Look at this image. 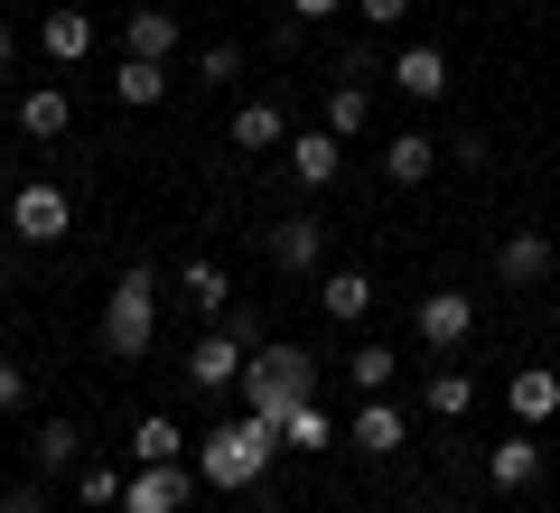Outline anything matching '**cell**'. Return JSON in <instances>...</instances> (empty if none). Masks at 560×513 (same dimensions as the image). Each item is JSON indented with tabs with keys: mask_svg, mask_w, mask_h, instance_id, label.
<instances>
[{
	"mask_svg": "<svg viewBox=\"0 0 560 513\" xmlns=\"http://www.w3.org/2000/svg\"><path fill=\"white\" fill-rule=\"evenodd\" d=\"M533 476H541V439L533 430H504L495 448H486V486H495V494H523Z\"/></svg>",
	"mask_w": 560,
	"mask_h": 513,
	"instance_id": "7c38bea8",
	"label": "cell"
},
{
	"mask_svg": "<svg viewBox=\"0 0 560 513\" xmlns=\"http://www.w3.org/2000/svg\"><path fill=\"white\" fill-rule=\"evenodd\" d=\"M234 75H243V47H224V38H215V47L197 57V84H234Z\"/></svg>",
	"mask_w": 560,
	"mask_h": 513,
	"instance_id": "4dcf8cb0",
	"label": "cell"
},
{
	"mask_svg": "<svg viewBox=\"0 0 560 513\" xmlns=\"http://www.w3.org/2000/svg\"><path fill=\"white\" fill-rule=\"evenodd\" d=\"M280 448H308V457H318V448H337V420H327L318 401H300V411L280 420Z\"/></svg>",
	"mask_w": 560,
	"mask_h": 513,
	"instance_id": "4316f807",
	"label": "cell"
},
{
	"mask_svg": "<svg viewBox=\"0 0 560 513\" xmlns=\"http://www.w3.org/2000/svg\"><path fill=\"white\" fill-rule=\"evenodd\" d=\"M551 234H541V224H514V234L495 243V280L504 290H541V280H551Z\"/></svg>",
	"mask_w": 560,
	"mask_h": 513,
	"instance_id": "9c48e42d",
	"label": "cell"
},
{
	"mask_svg": "<svg viewBox=\"0 0 560 513\" xmlns=\"http://www.w3.org/2000/svg\"><path fill=\"white\" fill-rule=\"evenodd\" d=\"M121 57H178V10H150V0H140L131 20H121Z\"/></svg>",
	"mask_w": 560,
	"mask_h": 513,
	"instance_id": "5bb4252c",
	"label": "cell"
},
{
	"mask_svg": "<svg viewBox=\"0 0 560 513\" xmlns=\"http://www.w3.org/2000/svg\"><path fill=\"white\" fill-rule=\"evenodd\" d=\"M504 401H514V430H551V420H560V374L523 364V374L504 383Z\"/></svg>",
	"mask_w": 560,
	"mask_h": 513,
	"instance_id": "4fadbf2b",
	"label": "cell"
},
{
	"mask_svg": "<svg viewBox=\"0 0 560 513\" xmlns=\"http://www.w3.org/2000/svg\"><path fill=\"white\" fill-rule=\"evenodd\" d=\"M0 513H47V486H10V494H0Z\"/></svg>",
	"mask_w": 560,
	"mask_h": 513,
	"instance_id": "836d02e7",
	"label": "cell"
},
{
	"mask_svg": "<svg viewBox=\"0 0 560 513\" xmlns=\"http://www.w3.org/2000/svg\"><path fill=\"white\" fill-rule=\"evenodd\" d=\"M0 103H10V28H0Z\"/></svg>",
	"mask_w": 560,
	"mask_h": 513,
	"instance_id": "e575fe53",
	"label": "cell"
},
{
	"mask_svg": "<svg viewBox=\"0 0 560 513\" xmlns=\"http://www.w3.org/2000/svg\"><path fill=\"white\" fill-rule=\"evenodd\" d=\"M20 401H28V374H20V355H0V420L20 411Z\"/></svg>",
	"mask_w": 560,
	"mask_h": 513,
	"instance_id": "1f68e13d",
	"label": "cell"
},
{
	"mask_svg": "<svg viewBox=\"0 0 560 513\" xmlns=\"http://www.w3.org/2000/svg\"><path fill=\"white\" fill-rule=\"evenodd\" d=\"M234 150H290V121H280V103H234Z\"/></svg>",
	"mask_w": 560,
	"mask_h": 513,
	"instance_id": "7402d4cb",
	"label": "cell"
},
{
	"mask_svg": "<svg viewBox=\"0 0 560 513\" xmlns=\"http://www.w3.org/2000/svg\"><path fill=\"white\" fill-rule=\"evenodd\" d=\"M300 401H318V355L308 346H253V364H243V411L253 420H290Z\"/></svg>",
	"mask_w": 560,
	"mask_h": 513,
	"instance_id": "7a4b0ae2",
	"label": "cell"
},
{
	"mask_svg": "<svg viewBox=\"0 0 560 513\" xmlns=\"http://www.w3.org/2000/svg\"><path fill=\"white\" fill-rule=\"evenodd\" d=\"M261 253H271V271H290V280H318V261H327V224H318V215H271Z\"/></svg>",
	"mask_w": 560,
	"mask_h": 513,
	"instance_id": "8992f818",
	"label": "cell"
},
{
	"mask_svg": "<svg viewBox=\"0 0 560 513\" xmlns=\"http://www.w3.org/2000/svg\"><path fill=\"white\" fill-rule=\"evenodd\" d=\"M113 94L131 103V113H150V103H168V66L160 57H121L113 66Z\"/></svg>",
	"mask_w": 560,
	"mask_h": 513,
	"instance_id": "603a6c76",
	"label": "cell"
},
{
	"mask_svg": "<svg viewBox=\"0 0 560 513\" xmlns=\"http://www.w3.org/2000/svg\"><path fill=\"white\" fill-rule=\"evenodd\" d=\"M411 327H420L430 355H458L467 336H477V299H467V290H430V299L411 308Z\"/></svg>",
	"mask_w": 560,
	"mask_h": 513,
	"instance_id": "52a82bcc",
	"label": "cell"
},
{
	"mask_svg": "<svg viewBox=\"0 0 560 513\" xmlns=\"http://www.w3.org/2000/svg\"><path fill=\"white\" fill-rule=\"evenodd\" d=\"M411 10H420V0H355V20L374 28V38H393V28L411 20Z\"/></svg>",
	"mask_w": 560,
	"mask_h": 513,
	"instance_id": "f546056e",
	"label": "cell"
},
{
	"mask_svg": "<svg viewBox=\"0 0 560 513\" xmlns=\"http://www.w3.org/2000/svg\"><path fill=\"white\" fill-rule=\"evenodd\" d=\"M66 224H75V206H66V187L28 178L20 197H10V234H20L28 253H47V243H66Z\"/></svg>",
	"mask_w": 560,
	"mask_h": 513,
	"instance_id": "277c9868",
	"label": "cell"
},
{
	"mask_svg": "<svg viewBox=\"0 0 560 513\" xmlns=\"http://www.w3.org/2000/svg\"><path fill=\"white\" fill-rule=\"evenodd\" d=\"M197 476L215 494H243V486H261L271 476V457H280V420H253V411H234V420H215V430L197 439Z\"/></svg>",
	"mask_w": 560,
	"mask_h": 513,
	"instance_id": "6da1fadb",
	"label": "cell"
},
{
	"mask_svg": "<svg viewBox=\"0 0 560 513\" xmlns=\"http://www.w3.org/2000/svg\"><path fill=\"white\" fill-rule=\"evenodd\" d=\"M420 401H430L440 420H467V411H477V374H458V364H448V374L420 383Z\"/></svg>",
	"mask_w": 560,
	"mask_h": 513,
	"instance_id": "484cf974",
	"label": "cell"
},
{
	"mask_svg": "<svg viewBox=\"0 0 560 513\" xmlns=\"http://www.w3.org/2000/svg\"><path fill=\"white\" fill-rule=\"evenodd\" d=\"M364 121H374V94H364V84H355V75H346V84H337V94H327V131H337V140H355V131H364Z\"/></svg>",
	"mask_w": 560,
	"mask_h": 513,
	"instance_id": "f1b7e54d",
	"label": "cell"
},
{
	"mask_svg": "<svg viewBox=\"0 0 560 513\" xmlns=\"http://www.w3.org/2000/svg\"><path fill=\"white\" fill-rule=\"evenodd\" d=\"M38 47H47L57 66H84V57H94V10H75V0H66V10H47Z\"/></svg>",
	"mask_w": 560,
	"mask_h": 513,
	"instance_id": "2e32d148",
	"label": "cell"
},
{
	"mask_svg": "<svg viewBox=\"0 0 560 513\" xmlns=\"http://www.w3.org/2000/svg\"><path fill=\"white\" fill-rule=\"evenodd\" d=\"M551 336H560V308H551Z\"/></svg>",
	"mask_w": 560,
	"mask_h": 513,
	"instance_id": "d590c367",
	"label": "cell"
},
{
	"mask_svg": "<svg viewBox=\"0 0 560 513\" xmlns=\"http://www.w3.org/2000/svg\"><path fill=\"white\" fill-rule=\"evenodd\" d=\"M318 308L337 317V327H364V317H374V280L364 271H318Z\"/></svg>",
	"mask_w": 560,
	"mask_h": 513,
	"instance_id": "ac0fdd59",
	"label": "cell"
},
{
	"mask_svg": "<svg viewBox=\"0 0 560 513\" xmlns=\"http://www.w3.org/2000/svg\"><path fill=\"white\" fill-rule=\"evenodd\" d=\"M280 159H290V178H300L308 197H327L337 168H346V140L337 131H290V150H280Z\"/></svg>",
	"mask_w": 560,
	"mask_h": 513,
	"instance_id": "8fae6325",
	"label": "cell"
},
{
	"mask_svg": "<svg viewBox=\"0 0 560 513\" xmlns=\"http://www.w3.org/2000/svg\"><path fill=\"white\" fill-rule=\"evenodd\" d=\"M66 121H75L66 84H28V94H20V131H28V140H66Z\"/></svg>",
	"mask_w": 560,
	"mask_h": 513,
	"instance_id": "d6986e66",
	"label": "cell"
},
{
	"mask_svg": "<svg viewBox=\"0 0 560 513\" xmlns=\"http://www.w3.org/2000/svg\"><path fill=\"white\" fill-rule=\"evenodd\" d=\"M393 374H401V364H393V346H355V355H346V383H355L364 401H374V393H393Z\"/></svg>",
	"mask_w": 560,
	"mask_h": 513,
	"instance_id": "83f0119b",
	"label": "cell"
},
{
	"mask_svg": "<svg viewBox=\"0 0 560 513\" xmlns=\"http://www.w3.org/2000/svg\"><path fill=\"white\" fill-rule=\"evenodd\" d=\"M393 84L411 103H440L448 94V57H440V47H393Z\"/></svg>",
	"mask_w": 560,
	"mask_h": 513,
	"instance_id": "e0dca14e",
	"label": "cell"
},
{
	"mask_svg": "<svg viewBox=\"0 0 560 513\" xmlns=\"http://www.w3.org/2000/svg\"><path fill=\"white\" fill-rule=\"evenodd\" d=\"M28 457H38V476H75L84 467V430H75V420H38Z\"/></svg>",
	"mask_w": 560,
	"mask_h": 513,
	"instance_id": "ffe728a7",
	"label": "cell"
},
{
	"mask_svg": "<svg viewBox=\"0 0 560 513\" xmlns=\"http://www.w3.org/2000/svg\"><path fill=\"white\" fill-rule=\"evenodd\" d=\"M103 355L113 364H131V355H150V336H160V271L150 261H131V271L103 290Z\"/></svg>",
	"mask_w": 560,
	"mask_h": 513,
	"instance_id": "3957f363",
	"label": "cell"
},
{
	"mask_svg": "<svg viewBox=\"0 0 560 513\" xmlns=\"http://www.w3.org/2000/svg\"><path fill=\"white\" fill-rule=\"evenodd\" d=\"M337 10H355V0H290V20H300V28H327Z\"/></svg>",
	"mask_w": 560,
	"mask_h": 513,
	"instance_id": "d6a6232c",
	"label": "cell"
},
{
	"mask_svg": "<svg viewBox=\"0 0 560 513\" xmlns=\"http://www.w3.org/2000/svg\"><path fill=\"white\" fill-rule=\"evenodd\" d=\"M346 448H364V457H401V448H411V420H401V401L374 393L355 420H346Z\"/></svg>",
	"mask_w": 560,
	"mask_h": 513,
	"instance_id": "30bf717a",
	"label": "cell"
},
{
	"mask_svg": "<svg viewBox=\"0 0 560 513\" xmlns=\"http://www.w3.org/2000/svg\"><path fill=\"white\" fill-rule=\"evenodd\" d=\"M187 448H197V439H187L168 411H150V420L131 430V467H168V457H187Z\"/></svg>",
	"mask_w": 560,
	"mask_h": 513,
	"instance_id": "44dd1931",
	"label": "cell"
},
{
	"mask_svg": "<svg viewBox=\"0 0 560 513\" xmlns=\"http://www.w3.org/2000/svg\"><path fill=\"white\" fill-rule=\"evenodd\" d=\"M243 364H253V346H243L234 327H206L197 346H187V383H197V393H243Z\"/></svg>",
	"mask_w": 560,
	"mask_h": 513,
	"instance_id": "5b68a950",
	"label": "cell"
},
{
	"mask_svg": "<svg viewBox=\"0 0 560 513\" xmlns=\"http://www.w3.org/2000/svg\"><path fill=\"white\" fill-rule=\"evenodd\" d=\"M121 494H131V467H103V457L75 467V504L84 513H121Z\"/></svg>",
	"mask_w": 560,
	"mask_h": 513,
	"instance_id": "cb8c5ba5",
	"label": "cell"
},
{
	"mask_svg": "<svg viewBox=\"0 0 560 513\" xmlns=\"http://www.w3.org/2000/svg\"><path fill=\"white\" fill-rule=\"evenodd\" d=\"M197 486H206L197 457H168V467H131V494H121V513H178Z\"/></svg>",
	"mask_w": 560,
	"mask_h": 513,
	"instance_id": "ba28073f",
	"label": "cell"
},
{
	"mask_svg": "<svg viewBox=\"0 0 560 513\" xmlns=\"http://www.w3.org/2000/svg\"><path fill=\"white\" fill-rule=\"evenodd\" d=\"M440 159H448V150H440L430 131H393V140H383V178H393V187H420Z\"/></svg>",
	"mask_w": 560,
	"mask_h": 513,
	"instance_id": "9a60e30c",
	"label": "cell"
},
{
	"mask_svg": "<svg viewBox=\"0 0 560 513\" xmlns=\"http://www.w3.org/2000/svg\"><path fill=\"white\" fill-rule=\"evenodd\" d=\"M178 290H187V308H197V317H224V308H234V280H224V261H187Z\"/></svg>",
	"mask_w": 560,
	"mask_h": 513,
	"instance_id": "d4e9b609",
	"label": "cell"
}]
</instances>
